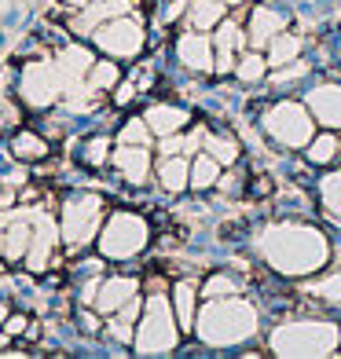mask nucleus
<instances>
[{
    "mask_svg": "<svg viewBox=\"0 0 341 359\" xmlns=\"http://www.w3.org/2000/svg\"><path fill=\"white\" fill-rule=\"evenodd\" d=\"M143 246H147V227H143L140 217L133 213H118L107 220V231H103V257H136Z\"/></svg>",
    "mask_w": 341,
    "mask_h": 359,
    "instance_id": "nucleus-1",
    "label": "nucleus"
},
{
    "mask_svg": "<svg viewBox=\"0 0 341 359\" xmlns=\"http://www.w3.org/2000/svg\"><path fill=\"white\" fill-rule=\"evenodd\" d=\"M268 133L286 147H308L312 143V118L301 110V103H275L268 110Z\"/></svg>",
    "mask_w": 341,
    "mask_h": 359,
    "instance_id": "nucleus-2",
    "label": "nucleus"
},
{
    "mask_svg": "<svg viewBox=\"0 0 341 359\" xmlns=\"http://www.w3.org/2000/svg\"><path fill=\"white\" fill-rule=\"evenodd\" d=\"M187 118H191V114H187L184 107H154V110H147L151 133L161 136V140H169V136L180 133V128L187 125Z\"/></svg>",
    "mask_w": 341,
    "mask_h": 359,
    "instance_id": "nucleus-3",
    "label": "nucleus"
},
{
    "mask_svg": "<svg viewBox=\"0 0 341 359\" xmlns=\"http://www.w3.org/2000/svg\"><path fill=\"white\" fill-rule=\"evenodd\" d=\"M286 29V19L279 11H272V8H257L253 11V19H250V26H246V34H250V41L261 48V44H268L275 34H283Z\"/></svg>",
    "mask_w": 341,
    "mask_h": 359,
    "instance_id": "nucleus-4",
    "label": "nucleus"
},
{
    "mask_svg": "<svg viewBox=\"0 0 341 359\" xmlns=\"http://www.w3.org/2000/svg\"><path fill=\"white\" fill-rule=\"evenodd\" d=\"M180 59L187 62L191 70H202V74H213V52H209V41L202 29H194L191 37L180 41Z\"/></svg>",
    "mask_w": 341,
    "mask_h": 359,
    "instance_id": "nucleus-5",
    "label": "nucleus"
},
{
    "mask_svg": "<svg viewBox=\"0 0 341 359\" xmlns=\"http://www.w3.org/2000/svg\"><path fill=\"white\" fill-rule=\"evenodd\" d=\"M224 8L220 0H194L191 11H187V26L191 29H202V34H213V29L224 22Z\"/></svg>",
    "mask_w": 341,
    "mask_h": 359,
    "instance_id": "nucleus-6",
    "label": "nucleus"
},
{
    "mask_svg": "<svg viewBox=\"0 0 341 359\" xmlns=\"http://www.w3.org/2000/svg\"><path fill=\"white\" fill-rule=\"evenodd\" d=\"M265 55H268V67L279 70V67H286V62H294L301 55V37H290L286 29H283V34H275L268 41V52Z\"/></svg>",
    "mask_w": 341,
    "mask_h": 359,
    "instance_id": "nucleus-7",
    "label": "nucleus"
},
{
    "mask_svg": "<svg viewBox=\"0 0 341 359\" xmlns=\"http://www.w3.org/2000/svg\"><path fill=\"white\" fill-rule=\"evenodd\" d=\"M158 180L166 191H184L191 184V161L187 158H166L158 165Z\"/></svg>",
    "mask_w": 341,
    "mask_h": 359,
    "instance_id": "nucleus-8",
    "label": "nucleus"
},
{
    "mask_svg": "<svg viewBox=\"0 0 341 359\" xmlns=\"http://www.w3.org/2000/svg\"><path fill=\"white\" fill-rule=\"evenodd\" d=\"M220 180V161L213 158V154H199L191 161V187H199V191H206V187H213Z\"/></svg>",
    "mask_w": 341,
    "mask_h": 359,
    "instance_id": "nucleus-9",
    "label": "nucleus"
},
{
    "mask_svg": "<svg viewBox=\"0 0 341 359\" xmlns=\"http://www.w3.org/2000/svg\"><path fill=\"white\" fill-rule=\"evenodd\" d=\"M194 297H199V290H194V283H180L176 286V326L187 334L194 326Z\"/></svg>",
    "mask_w": 341,
    "mask_h": 359,
    "instance_id": "nucleus-10",
    "label": "nucleus"
},
{
    "mask_svg": "<svg viewBox=\"0 0 341 359\" xmlns=\"http://www.w3.org/2000/svg\"><path fill=\"white\" fill-rule=\"evenodd\" d=\"M265 70H268V55L265 52H246L242 48V55H239V62H235V74H239V81H261L265 77Z\"/></svg>",
    "mask_w": 341,
    "mask_h": 359,
    "instance_id": "nucleus-11",
    "label": "nucleus"
},
{
    "mask_svg": "<svg viewBox=\"0 0 341 359\" xmlns=\"http://www.w3.org/2000/svg\"><path fill=\"white\" fill-rule=\"evenodd\" d=\"M133 290H136L133 279H107V293L100 297V312H103V316H114V312H118V304H121Z\"/></svg>",
    "mask_w": 341,
    "mask_h": 359,
    "instance_id": "nucleus-12",
    "label": "nucleus"
},
{
    "mask_svg": "<svg viewBox=\"0 0 341 359\" xmlns=\"http://www.w3.org/2000/svg\"><path fill=\"white\" fill-rule=\"evenodd\" d=\"M206 151L213 154L220 165H235L239 161V143L235 140H220V136H206Z\"/></svg>",
    "mask_w": 341,
    "mask_h": 359,
    "instance_id": "nucleus-13",
    "label": "nucleus"
},
{
    "mask_svg": "<svg viewBox=\"0 0 341 359\" xmlns=\"http://www.w3.org/2000/svg\"><path fill=\"white\" fill-rule=\"evenodd\" d=\"M334 154H337V136H330V133L312 136V143H308V158H312L316 165H327Z\"/></svg>",
    "mask_w": 341,
    "mask_h": 359,
    "instance_id": "nucleus-14",
    "label": "nucleus"
},
{
    "mask_svg": "<svg viewBox=\"0 0 341 359\" xmlns=\"http://www.w3.org/2000/svg\"><path fill=\"white\" fill-rule=\"evenodd\" d=\"M202 293H206V297H213V293H239V286L232 279H224V275H217V279H209V286Z\"/></svg>",
    "mask_w": 341,
    "mask_h": 359,
    "instance_id": "nucleus-15",
    "label": "nucleus"
},
{
    "mask_svg": "<svg viewBox=\"0 0 341 359\" xmlns=\"http://www.w3.org/2000/svg\"><path fill=\"white\" fill-rule=\"evenodd\" d=\"M268 187H272L268 180H265V176H257L253 184H250V194H253V198H265V194H268Z\"/></svg>",
    "mask_w": 341,
    "mask_h": 359,
    "instance_id": "nucleus-16",
    "label": "nucleus"
},
{
    "mask_svg": "<svg viewBox=\"0 0 341 359\" xmlns=\"http://www.w3.org/2000/svg\"><path fill=\"white\" fill-rule=\"evenodd\" d=\"M220 4H250V0H220Z\"/></svg>",
    "mask_w": 341,
    "mask_h": 359,
    "instance_id": "nucleus-17",
    "label": "nucleus"
}]
</instances>
